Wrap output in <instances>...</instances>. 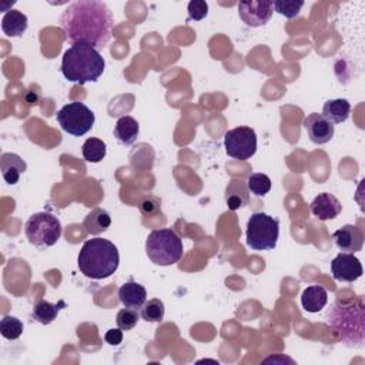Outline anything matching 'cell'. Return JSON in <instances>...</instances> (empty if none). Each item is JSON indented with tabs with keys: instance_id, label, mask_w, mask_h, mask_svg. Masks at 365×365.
Wrapping results in <instances>:
<instances>
[{
	"instance_id": "16",
	"label": "cell",
	"mask_w": 365,
	"mask_h": 365,
	"mask_svg": "<svg viewBox=\"0 0 365 365\" xmlns=\"http://www.w3.org/2000/svg\"><path fill=\"white\" fill-rule=\"evenodd\" d=\"M119 298L124 307L133 308V310L138 311L140 308H142L146 302L147 291L142 284H138V283L133 282V279H130L129 283H126L124 286L120 287Z\"/></svg>"
},
{
	"instance_id": "30",
	"label": "cell",
	"mask_w": 365,
	"mask_h": 365,
	"mask_svg": "<svg viewBox=\"0 0 365 365\" xmlns=\"http://www.w3.org/2000/svg\"><path fill=\"white\" fill-rule=\"evenodd\" d=\"M209 15V5L204 0H193L188 3V19L203 20Z\"/></svg>"
},
{
	"instance_id": "12",
	"label": "cell",
	"mask_w": 365,
	"mask_h": 365,
	"mask_svg": "<svg viewBox=\"0 0 365 365\" xmlns=\"http://www.w3.org/2000/svg\"><path fill=\"white\" fill-rule=\"evenodd\" d=\"M304 127L314 145H325L334 137V124L320 113L308 115L304 120Z\"/></svg>"
},
{
	"instance_id": "7",
	"label": "cell",
	"mask_w": 365,
	"mask_h": 365,
	"mask_svg": "<svg viewBox=\"0 0 365 365\" xmlns=\"http://www.w3.org/2000/svg\"><path fill=\"white\" fill-rule=\"evenodd\" d=\"M62 222L50 213H36L24 224V234L36 247H51L62 237Z\"/></svg>"
},
{
	"instance_id": "13",
	"label": "cell",
	"mask_w": 365,
	"mask_h": 365,
	"mask_svg": "<svg viewBox=\"0 0 365 365\" xmlns=\"http://www.w3.org/2000/svg\"><path fill=\"white\" fill-rule=\"evenodd\" d=\"M332 240L341 251L350 252V254H355V252L361 251L364 245L362 232L357 226H352V224H347V226L336 230L332 234Z\"/></svg>"
},
{
	"instance_id": "3",
	"label": "cell",
	"mask_w": 365,
	"mask_h": 365,
	"mask_svg": "<svg viewBox=\"0 0 365 365\" xmlns=\"http://www.w3.org/2000/svg\"><path fill=\"white\" fill-rule=\"evenodd\" d=\"M106 62L100 51L89 44H72L65 51L62 60V73L72 83L86 84L97 81L103 74Z\"/></svg>"
},
{
	"instance_id": "33",
	"label": "cell",
	"mask_w": 365,
	"mask_h": 365,
	"mask_svg": "<svg viewBox=\"0 0 365 365\" xmlns=\"http://www.w3.org/2000/svg\"><path fill=\"white\" fill-rule=\"evenodd\" d=\"M270 361H289V362H291V364H294V361L291 359V358H278V357H270V358H267V359H264V362H270Z\"/></svg>"
},
{
	"instance_id": "14",
	"label": "cell",
	"mask_w": 365,
	"mask_h": 365,
	"mask_svg": "<svg viewBox=\"0 0 365 365\" xmlns=\"http://www.w3.org/2000/svg\"><path fill=\"white\" fill-rule=\"evenodd\" d=\"M310 209L318 220L327 221L340 216V213L343 211V204L335 195L330 193H321L313 200Z\"/></svg>"
},
{
	"instance_id": "9",
	"label": "cell",
	"mask_w": 365,
	"mask_h": 365,
	"mask_svg": "<svg viewBox=\"0 0 365 365\" xmlns=\"http://www.w3.org/2000/svg\"><path fill=\"white\" fill-rule=\"evenodd\" d=\"M226 153L236 160H248L257 152V134L251 127L240 126L224 134Z\"/></svg>"
},
{
	"instance_id": "28",
	"label": "cell",
	"mask_w": 365,
	"mask_h": 365,
	"mask_svg": "<svg viewBox=\"0 0 365 365\" xmlns=\"http://www.w3.org/2000/svg\"><path fill=\"white\" fill-rule=\"evenodd\" d=\"M302 6L304 2H297V0H274L273 2V9L287 19L298 16Z\"/></svg>"
},
{
	"instance_id": "32",
	"label": "cell",
	"mask_w": 365,
	"mask_h": 365,
	"mask_svg": "<svg viewBox=\"0 0 365 365\" xmlns=\"http://www.w3.org/2000/svg\"><path fill=\"white\" fill-rule=\"evenodd\" d=\"M123 330L120 328H111L106 332L104 340L110 346H120L123 343Z\"/></svg>"
},
{
	"instance_id": "29",
	"label": "cell",
	"mask_w": 365,
	"mask_h": 365,
	"mask_svg": "<svg viewBox=\"0 0 365 365\" xmlns=\"http://www.w3.org/2000/svg\"><path fill=\"white\" fill-rule=\"evenodd\" d=\"M140 320V316H138V311L137 310H133V308H123V310L119 311L117 314V318H116V323H117V327L123 331H130L133 330L137 323Z\"/></svg>"
},
{
	"instance_id": "5",
	"label": "cell",
	"mask_w": 365,
	"mask_h": 365,
	"mask_svg": "<svg viewBox=\"0 0 365 365\" xmlns=\"http://www.w3.org/2000/svg\"><path fill=\"white\" fill-rule=\"evenodd\" d=\"M146 252L154 264L168 267L181 260L184 247L175 230L160 229L149 234L146 240Z\"/></svg>"
},
{
	"instance_id": "24",
	"label": "cell",
	"mask_w": 365,
	"mask_h": 365,
	"mask_svg": "<svg viewBox=\"0 0 365 365\" xmlns=\"http://www.w3.org/2000/svg\"><path fill=\"white\" fill-rule=\"evenodd\" d=\"M106 152H107L106 143L103 140L96 137L88 138L81 147L83 157L89 163H100L106 157Z\"/></svg>"
},
{
	"instance_id": "10",
	"label": "cell",
	"mask_w": 365,
	"mask_h": 365,
	"mask_svg": "<svg viewBox=\"0 0 365 365\" xmlns=\"http://www.w3.org/2000/svg\"><path fill=\"white\" fill-rule=\"evenodd\" d=\"M271 0H245L238 3V15L250 27H261L267 24L273 16Z\"/></svg>"
},
{
	"instance_id": "17",
	"label": "cell",
	"mask_w": 365,
	"mask_h": 365,
	"mask_svg": "<svg viewBox=\"0 0 365 365\" xmlns=\"http://www.w3.org/2000/svg\"><path fill=\"white\" fill-rule=\"evenodd\" d=\"M327 290L321 286H310L301 295V305L308 313H320L327 305Z\"/></svg>"
},
{
	"instance_id": "4",
	"label": "cell",
	"mask_w": 365,
	"mask_h": 365,
	"mask_svg": "<svg viewBox=\"0 0 365 365\" xmlns=\"http://www.w3.org/2000/svg\"><path fill=\"white\" fill-rule=\"evenodd\" d=\"M328 324L336 332L340 339L348 347H357L362 344L364 339V310L362 307H354L347 304H335L332 310L328 311Z\"/></svg>"
},
{
	"instance_id": "23",
	"label": "cell",
	"mask_w": 365,
	"mask_h": 365,
	"mask_svg": "<svg viewBox=\"0 0 365 365\" xmlns=\"http://www.w3.org/2000/svg\"><path fill=\"white\" fill-rule=\"evenodd\" d=\"M66 307V302L65 301H60L59 304H51L49 301H44V300H40L35 304L33 307V318L43 324V325H49L51 324L56 318H58V314L59 311L62 310V308Z\"/></svg>"
},
{
	"instance_id": "6",
	"label": "cell",
	"mask_w": 365,
	"mask_h": 365,
	"mask_svg": "<svg viewBox=\"0 0 365 365\" xmlns=\"http://www.w3.org/2000/svg\"><path fill=\"white\" fill-rule=\"evenodd\" d=\"M279 236V221L266 213L251 214L247 222V245L256 251L274 250Z\"/></svg>"
},
{
	"instance_id": "19",
	"label": "cell",
	"mask_w": 365,
	"mask_h": 365,
	"mask_svg": "<svg viewBox=\"0 0 365 365\" xmlns=\"http://www.w3.org/2000/svg\"><path fill=\"white\" fill-rule=\"evenodd\" d=\"M351 104L346 99H335L325 102L323 107V116L332 124H341L350 117Z\"/></svg>"
},
{
	"instance_id": "8",
	"label": "cell",
	"mask_w": 365,
	"mask_h": 365,
	"mask_svg": "<svg viewBox=\"0 0 365 365\" xmlns=\"http://www.w3.org/2000/svg\"><path fill=\"white\" fill-rule=\"evenodd\" d=\"M56 119H58L60 127L66 133L76 137L89 133L96 122L93 111L80 102H73L63 106L56 115Z\"/></svg>"
},
{
	"instance_id": "25",
	"label": "cell",
	"mask_w": 365,
	"mask_h": 365,
	"mask_svg": "<svg viewBox=\"0 0 365 365\" xmlns=\"http://www.w3.org/2000/svg\"><path fill=\"white\" fill-rule=\"evenodd\" d=\"M142 318L147 323H161L164 318V302L159 298L146 301L142 307Z\"/></svg>"
},
{
	"instance_id": "22",
	"label": "cell",
	"mask_w": 365,
	"mask_h": 365,
	"mask_svg": "<svg viewBox=\"0 0 365 365\" xmlns=\"http://www.w3.org/2000/svg\"><path fill=\"white\" fill-rule=\"evenodd\" d=\"M140 133V126L137 120L130 116H123L117 120L115 127V137L124 146H131Z\"/></svg>"
},
{
	"instance_id": "27",
	"label": "cell",
	"mask_w": 365,
	"mask_h": 365,
	"mask_svg": "<svg viewBox=\"0 0 365 365\" xmlns=\"http://www.w3.org/2000/svg\"><path fill=\"white\" fill-rule=\"evenodd\" d=\"M247 187H248V191L261 197V195H266L271 190V180L266 175L252 173L247 180Z\"/></svg>"
},
{
	"instance_id": "15",
	"label": "cell",
	"mask_w": 365,
	"mask_h": 365,
	"mask_svg": "<svg viewBox=\"0 0 365 365\" xmlns=\"http://www.w3.org/2000/svg\"><path fill=\"white\" fill-rule=\"evenodd\" d=\"M0 170L8 184L15 186L19 183L20 176L27 170L26 161L15 153H3L0 157Z\"/></svg>"
},
{
	"instance_id": "18",
	"label": "cell",
	"mask_w": 365,
	"mask_h": 365,
	"mask_svg": "<svg viewBox=\"0 0 365 365\" xmlns=\"http://www.w3.org/2000/svg\"><path fill=\"white\" fill-rule=\"evenodd\" d=\"M248 187L241 180H232L226 188V203L232 211L240 210L250 203Z\"/></svg>"
},
{
	"instance_id": "31",
	"label": "cell",
	"mask_w": 365,
	"mask_h": 365,
	"mask_svg": "<svg viewBox=\"0 0 365 365\" xmlns=\"http://www.w3.org/2000/svg\"><path fill=\"white\" fill-rule=\"evenodd\" d=\"M138 207H140V211H142L145 216H154V214L160 213L161 202H160V199L154 197V195L149 194L142 200V203H140Z\"/></svg>"
},
{
	"instance_id": "20",
	"label": "cell",
	"mask_w": 365,
	"mask_h": 365,
	"mask_svg": "<svg viewBox=\"0 0 365 365\" xmlns=\"http://www.w3.org/2000/svg\"><path fill=\"white\" fill-rule=\"evenodd\" d=\"M29 26L27 16L19 10H8L2 19V31L9 38H20Z\"/></svg>"
},
{
	"instance_id": "26",
	"label": "cell",
	"mask_w": 365,
	"mask_h": 365,
	"mask_svg": "<svg viewBox=\"0 0 365 365\" xmlns=\"http://www.w3.org/2000/svg\"><path fill=\"white\" fill-rule=\"evenodd\" d=\"M23 332V323L12 316H5L0 321V334L6 340H17Z\"/></svg>"
},
{
	"instance_id": "11",
	"label": "cell",
	"mask_w": 365,
	"mask_h": 365,
	"mask_svg": "<svg viewBox=\"0 0 365 365\" xmlns=\"http://www.w3.org/2000/svg\"><path fill=\"white\" fill-rule=\"evenodd\" d=\"M331 273L336 282L352 283L362 275L361 261L350 252H341L331 263Z\"/></svg>"
},
{
	"instance_id": "2",
	"label": "cell",
	"mask_w": 365,
	"mask_h": 365,
	"mask_svg": "<svg viewBox=\"0 0 365 365\" xmlns=\"http://www.w3.org/2000/svg\"><path fill=\"white\" fill-rule=\"evenodd\" d=\"M120 263L117 247L104 238H92L83 244L77 264L80 271L92 279H104L113 275Z\"/></svg>"
},
{
	"instance_id": "21",
	"label": "cell",
	"mask_w": 365,
	"mask_h": 365,
	"mask_svg": "<svg viewBox=\"0 0 365 365\" xmlns=\"http://www.w3.org/2000/svg\"><path fill=\"white\" fill-rule=\"evenodd\" d=\"M110 224H111L110 214L103 209H95L86 216V218H84L83 227L86 230V233L92 236H99L110 227Z\"/></svg>"
},
{
	"instance_id": "1",
	"label": "cell",
	"mask_w": 365,
	"mask_h": 365,
	"mask_svg": "<svg viewBox=\"0 0 365 365\" xmlns=\"http://www.w3.org/2000/svg\"><path fill=\"white\" fill-rule=\"evenodd\" d=\"M113 13L99 0H77L60 17L65 38L72 44H89L103 49L113 35Z\"/></svg>"
}]
</instances>
